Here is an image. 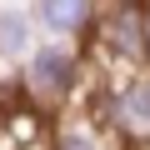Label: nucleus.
Masks as SVG:
<instances>
[{
    "mask_svg": "<svg viewBox=\"0 0 150 150\" xmlns=\"http://www.w3.org/2000/svg\"><path fill=\"white\" fill-rule=\"evenodd\" d=\"M30 50V15L15 5H0V60H15Z\"/></svg>",
    "mask_w": 150,
    "mask_h": 150,
    "instance_id": "nucleus-2",
    "label": "nucleus"
},
{
    "mask_svg": "<svg viewBox=\"0 0 150 150\" xmlns=\"http://www.w3.org/2000/svg\"><path fill=\"white\" fill-rule=\"evenodd\" d=\"M35 20H45L55 35H65V30L90 20V5H35Z\"/></svg>",
    "mask_w": 150,
    "mask_h": 150,
    "instance_id": "nucleus-3",
    "label": "nucleus"
},
{
    "mask_svg": "<svg viewBox=\"0 0 150 150\" xmlns=\"http://www.w3.org/2000/svg\"><path fill=\"white\" fill-rule=\"evenodd\" d=\"M120 115H125V125H150V85H135L130 95H125V105H120Z\"/></svg>",
    "mask_w": 150,
    "mask_h": 150,
    "instance_id": "nucleus-4",
    "label": "nucleus"
},
{
    "mask_svg": "<svg viewBox=\"0 0 150 150\" xmlns=\"http://www.w3.org/2000/svg\"><path fill=\"white\" fill-rule=\"evenodd\" d=\"M55 150H100V140H95L90 130H65Z\"/></svg>",
    "mask_w": 150,
    "mask_h": 150,
    "instance_id": "nucleus-5",
    "label": "nucleus"
},
{
    "mask_svg": "<svg viewBox=\"0 0 150 150\" xmlns=\"http://www.w3.org/2000/svg\"><path fill=\"white\" fill-rule=\"evenodd\" d=\"M30 85L40 90V95H60L65 85H70V75H75V60H70V50H60V45H40L35 55H30Z\"/></svg>",
    "mask_w": 150,
    "mask_h": 150,
    "instance_id": "nucleus-1",
    "label": "nucleus"
}]
</instances>
